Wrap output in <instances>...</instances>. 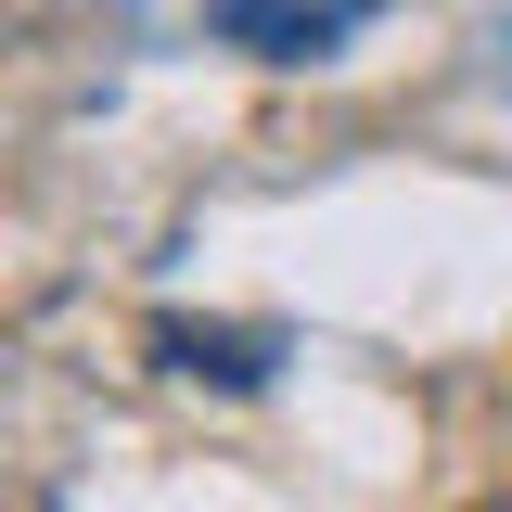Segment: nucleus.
Wrapping results in <instances>:
<instances>
[{"instance_id": "obj_1", "label": "nucleus", "mask_w": 512, "mask_h": 512, "mask_svg": "<svg viewBox=\"0 0 512 512\" xmlns=\"http://www.w3.org/2000/svg\"><path fill=\"white\" fill-rule=\"evenodd\" d=\"M384 0H205V39H231L256 64H333Z\"/></svg>"}, {"instance_id": "obj_2", "label": "nucleus", "mask_w": 512, "mask_h": 512, "mask_svg": "<svg viewBox=\"0 0 512 512\" xmlns=\"http://www.w3.org/2000/svg\"><path fill=\"white\" fill-rule=\"evenodd\" d=\"M154 359L167 372H192V384H231V397H256L269 384V333H231V320H154Z\"/></svg>"}, {"instance_id": "obj_3", "label": "nucleus", "mask_w": 512, "mask_h": 512, "mask_svg": "<svg viewBox=\"0 0 512 512\" xmlns=\"http://www.w3.org/2000/svg\"><path fill=\"white\" fill-rule=\"evenodd\" d=\"M487 512H512V500H487Z\"/></svg>"}]
</instances>
